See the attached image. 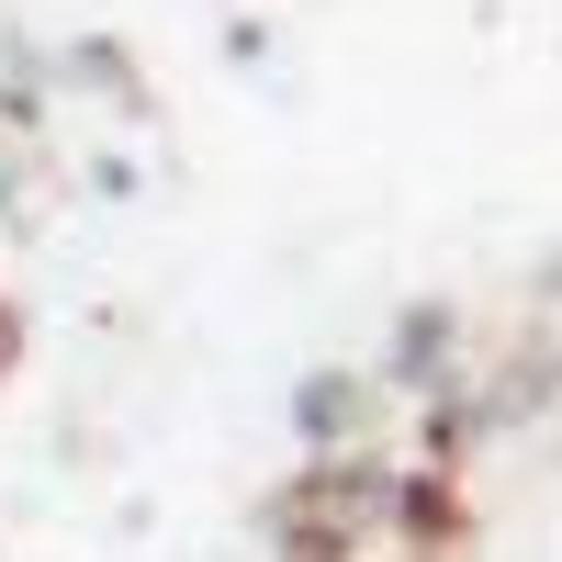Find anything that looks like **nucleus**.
Returning a JSON list of instances; mask_svg holds the SVG:
<instances>
[{"label": "nucleus", "mask_w": 562, "mask_h": 562, "mask_svg": "<svg viewBox=\"0 0 562 562\" xmlns=\"http://www.w3.org/2000/svg\"><path fill=\"white\" fill-rule=\"evenodd\" d=\"M45 90L57 102H102V113H158V90H147L124 34H57L45 45Z\"/></svg>", "instance_id": "nucleus-3"}, {"label": "nucleus", "mask_w": 562, "mask_h": 562, "mask_svg": "<svg viewBox=\"0 0 562 562\" xmlns=\"http://www.w3.org/2000/svg\"><path fill=\"white\" fill-rule=\"evenodd\" d=\"M45 113H57V90H45V45L23 23H0V147H34Z\"/></svg>", "instance_id": "nucleus-5"}, {"label": "nucleus", "mask_w": 562, "mask_h": 562, "mask_svg": "<svg viewBox=\"0 0 562 562\" xmlns=\"http://www.w3.org/2000/svg\"><path fill=\"white\" fill-rule=\"evenodd\" d=\"M551 461H562V439H551Z\"/></svg>", "instance_id": "nucleus-11"}, {"label": "nucleus", "mask_w": 562, "mask_h": 562, "mask_svg": "<svg viewBox=\"0 0 562 562\" xmlns=\"http://www.w3.org/2000/svg\"><path fill=\"white\" fill-rule=\"evenodd\" d=\"M12 371H23V304L0 293V383H12Z\"/></svg>", "instance_id": "nucleus-9"}, {"label": "nucleus", "mask_w": 562, "mask_h": 562, "mask_svg": "<svg viewBox=\"0 0 562 562\" xmlns=\"http://www.w3.org/2000/svg\"><path fill=\"white\" fill-rule=\"evenodd\" d=\"M371 383L405 394V405L450 394V383H461V304H450V293H416V304L383 326V360H371Z\"/></svg>", "instance_id": "nucleus-2"}, {"label": "nucleus", "mask_w": 562, "mask_h": 562, "mask_svg": "<svg viewBox=\"0 0 562 562\" xmlns=\"http://www.w3.org/2000/svg\"><path fill=\"white\" fill-rule=\"evenodd\" d=\"M551 405H562V338H529L518 360L495 371V383H473V416H484V439L529 428V416H551Z\"/></svg>", "instance_id": "nucleus-4"}, {"label": "nucleus", "mask_w": 562, "mask_h": 562, "mask_svg": "<svg viewBox=\"0 0 562 562\" xmlns=\"http://www.w3.org/2000/svg\"><path fill=\"white\" fill-rule=\"evenodd\" d=\"M529 304H540V315H562V248H551V259L529 270Z\"/></svg>", "instance_id": "nucleus-10"}, {"label": "nucleus", "mask_w": 562, "mask_h": 562, "mask_svg": "<svg viewBox=\"0 0 562 562\" xmlns=\"http://www.w3.org/2000/svg\"><path fill=\"white\" fill-rule=\"evenodd\" d=\"M281 428H293L304 461H349L383 428V383H371L360 360H315V371H293V394H281Z\"/></svg>", "instance_id": "nucleus-1"}, {"label": "nucleus", "mask_w": 562, "mask_h": 562, "mask_svg": "<svg viewBox=\"0 0 562 562\" xmlns=\"http://www.w3.org/2000/svg\"><path fill=\"white\" fill-rule=\"evenodd\" d=\"M0 237H34V192H23V147H0Z\"/></svg>", "instance_id": "nucleus-6"}, {"label": "nucleus", "mask_w": 562, "mask_h": 562, "mask_svg": "<svg viewBox=\"0 0 562 562\" xmlns=\"http://www.w3.org/2000/svg\"><path fill=\"white\" fill-rule=\"evenodd\" d=\"M90 192H113V203H135V192H147V169H135L124 147H90Z\"/></svg>", "instance_id": "nucleus-7"}, {"label": "nucleus", "mask_w": 562, "mask_h": 562, "mask_svg": "<svg viewBox=\"0 0 562 562\" xmlns=\"http://www.w3.org/2000/svg\"><path fill=\"white\" fill-rule=\"evenodd\" d=\"M225 57H237V68H270V23H248V12H225Z\"/></svg>", "instance_id": "nucleus-8"}]
</instances>
